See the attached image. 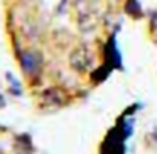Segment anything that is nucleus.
I'll list each match as a JSON object with an SVG mask.
<instances>
[{
    "mask_svg": "<svg viewBox=\"0 0 157 154\" xmlns=\"http://www.w3.org/2000/svg\"><path fill=\"white\" fill-rule=\"evenodd\" d=\"M69 65L75 71H86V69L91 68L93 65V54L86 46H78V48L73 49L71 56H69Z\"/></svg>",
    "mask_w": 157,
    "mask_h": 154,
    "instance_id": "obj_1",
    "label": "nucleus"
},
{
    "mask_svg": "<svg viewBox=\"0 0 157 154\" xmlns=\"http://www.w3.org/2000/svg\"><path fill=\"white\" fill-rule=\"evenodd\" d=\"M123 137L120 127H115L113 130H110L108 136L105 137L101 144V154H125V147H123Z\"/></svg>",
    "mask_w": 157,
    "mask_h": 154,
    "instance_id": "obj_2",
    "label": "nucleus"
},
{
    "mask_svg": "<svg viewBox=\"0 0 157 154\" xmlns=\"http://www.w3.org/2000/svg\"><path fill=\"white\" fill-rule=\"evenodd\" d=\"M21 66L25 75L29 76L36 75L39 71V68H41V56L32 51H24L21 56Z\"/></svg>",
    "mask_w": 157,
    "mask_h": 154,
    "instance_id": "obj_3",
    "label": "nucleus"
},
{
    "mask_svg": "<svg viewBox=\"0 0 157 154\" xmlns=\"http://www.w3.org/2000/svg\"><path fill=\"white\" fill-rule=\"evenodd\" d=\"M42 100H44L46 105H51V107H61L63 103L66 102V93L63 92L61 88H48L44 93H42Z\"/></svg>",
    "mask_w": 157,
    "mask_h": 154,
    "instance_id": "obj_4",
    "label": "nucleus"
},
{
    "mask_svg": "<svg viewBox=\"0 0 157 154\" xmlns=\"http://www.w3.org/2000/svg\"><path fill=\"white\" fill-rule=\"evenodd\" d=\"M106 58H108L106 65H108L110 68H120V66H122V63H120V53H118V49H117L115 39H110L108 46H106Z\"/></svg>",
    "mask_w": 157,
    "mask_h": 154,
    "instance_id": "obj_5",
    "label": "nucleus"
},
{
    "mask_svg": "<svg viewBox=\"0 0 157 154\" xmlns=\"http://www.w3.org/2000/svg\"><path fill=\"white\" fill-rule=\"evenodd\" d=\"M125 12L133 19L142 17V10H140V5H139L137 0H127L125 2Z\"/></svg>",
    "mask_w": 157,
    "mask_h": 154,
    "instance_id": "obj_6",
    "label": "nucleus"
},
{
    "mask_svg": "<svg viewBox=\"0 0 157 154\" xmlns=\"http://www.w3.org/2000/svg\"><path fill=\"white\" fill-rule=\"evenodd\" d=\"M110 66L108 65H105V66H101V68L98 69V71H95L93 73V81L95 83H100V81H103V80L108 76V71H110Z\"/></svg>",
    "mask_w": 157,
    "mask_h": 154,
    "instance_id": "obj_7",
    "label": "nucleus"
}]
</instances>
